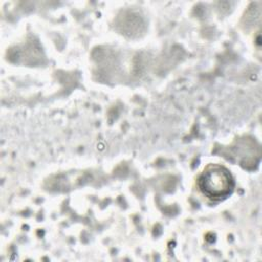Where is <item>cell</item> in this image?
I'll return each instance as SVG.
<instances>
[{
    "label": "cell",
    "instance_id": "6da1fadb",
    "mask_svg": "<svg viewBox=\"0 0 262 262\" xmlns=\"http://www.w3.org/2000/svg\"><path fill=\"white\" fill-rule=\"evenodd\" d=\"M199 188L209 199L220 201L227 198L234 188V180L229 170L220 165H210L201 174Z\"/></svg>",
    "mask_w": 262,
    "mask_h": 262
}]
</instances>
